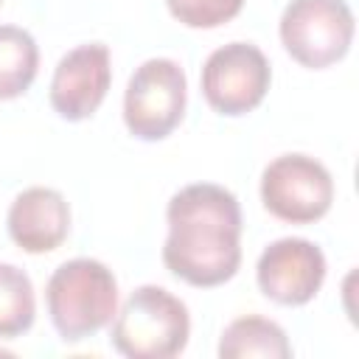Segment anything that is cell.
Segmentation results:
<instances>
[{
    "label": "cell",
    "instance_id": "6da1fadb",
    "mask_svg": "<svg viewBox=\"0 0 359 359\" xmlns=\"http://www.w3.org/2000/svg\"><path fill=\"white\" fill-rule=\"evenodd\" d=\"M165 269L199 289L227 283L241 264V208L233 191L216 182H194L177 191L165 208Z\"/></svg>",
    "mask_w": 359,
    "mask_h": 359
},
{
    "label": "cell",
    "instance_id": "7a4b0ae2",
    "mask_svg": "<svg viewBox=\"0 0 359 359\" xmlns=\"http://www.w3.org/2000/svg\"><path fill=\"white\" fill-rule=\"evenodd\" d=\"M50 323L62 342H81L112 323L118 311V280L95 258H73L53 269L45 286Z\"/></svg>",
    "mask_w": 359,
    "mask_h": 359
},
{
    "label": "cell",
    "instance_id": "3957f363",
    "mask_svg": "<svg viewBox=\"0 0 359 359\" xmlns=\"http://www.w3.org/2000/svg\"><path fill=\"white\" fill-rule=\"evenodd\" d=\"M191 337L188 306L168 289L137 286L115 311L109 342L129 359H171L185 351Z\"/></svg>",
    "mask_w": 359,
    "mask_h": 359
},
{
    "label": "cell",
    "instance_id": "277c9868",
    "mask_svg": "<svg viewBox=\"0 0 359 359\" xmlns=\"http://www.w3.org/2000/svg\"><path fill=\"white\" fill-rule=\"evenodd\" d=\"M353 28L345 0H292L278 25L286 53L309 70L337 65L353 42Z\"/></svg>",
    "mask_w": 359,
    "mask_h": 359
},
{
    "label": "cell",
    "instance_id": "5b68a950",
    "mask_svg": "<svg viewBox=\"0 0 359 359\" xmlns=\"http://www.w3.org/2000/svg\"><path fill=\"white\" fill-rule=\"evenodd\" d=\"M185 98V70L165 56L146 59L129 76L123 93V123L137 140H163L180 126Z\"/></svg>",
    "mask_w": 359,
    "mask_h": 359
},
{
    "label": "cell",
    "instance_id": "8992f818",
    "mask_svg": "<svg viewBox=\"0 0 359 359\" xmlns=\"http://www.w3.org/2000/svg\"><path fill=\"white\" fill-rule=\"evenodd\" d=\"M264 208L289 224H311L331 210V171L309 154H280L261 174Z\"/></svg>",
    "mask_w": 359,
    "mask_h": 359
},
{
    "label": "cell",
    "instance_id": "52a82bcc",
    "mask_svg": "<svg viewBox=\"0 0 359 359\" xmlns=\"http://www.w3.org/2000/svg\"><path fill=\"white\" fill-rule=\"evenodd\" d=\"M272 81V67L264 50L252 42H227L216 48L202 65L205 101L230 118L252 112Z\"/></svg>",
    "mask_w": 359,
    "mask_h": 359
},
{
    "label": "cell",
    "instance_id": "ba28073f",
    "mask_svg": "<svg viewBox=\"0 0 359 359\" xmlns=\"http://www.w3.org/2000/svg\"><path fill=\"white\" fill-rule=\"evenodd\" d=\"M255 280L264 297L272 303L306 306L325 280V255L309 238H278L261 252L255 264Z\"/></svg>",
    "mask_w": 359,
    "mask_h": 359
},
{
    "label": "cell",
    "instance_id": "9c48e42d",
    "mask_svg": "<svg viewBox=\"0 0 359 359\" xmlns=\"http://www.w3.org/2000/svg\"><path fill=\"white\" fill-rule=\"evenodd\" d=\"M112 81L109 48L104 42H87L67 50L50 79V107L65 121L90 118L107 98Z\"/></svg>",
    "mask_w": 359,
    "mask_h": 359
},
{
    "label": "cell",
    "instance_id": "30bf717a",
    "mask_svg": "<svg viewBox=\"0 0 359 359\" xmlns=\"http://www.w3.org/2000/svg\"><path fill=\"white\" fill-rule=\"evenodd\" d=\"M6 227L22 252H53L70 233V205L56 188H25L14 196Z\"/></svg>",
    "mask_w": 359,
    "mask_h": 359
},
{
    "label": "cell",
    "instance_id": "8fae6325",
    "mask_svg": "<svg viewBox=\"0 0 359 359\" xmlns=\"http://www.w3.org/2000/svg\"><path fill=\"white\" fill-rule=\"evenodd\" d=\"M219 356L222 359H250V356H264V359H289L292 345L286 339V331L266 317L247 314L233 320L219 339Z\"/></svg>",
    "mask_w": 359,
    "mask_h": 359
},
{
    "label": "cell",
    "instance_id": "7c38bea8",
    "mask_svg": "<svg viewBox=\"0 0 359 359\" xmlns=\"http://www.w3.org/2000/svg\"><path fill=\"white\" fill-rule=\"evenodd\" d=\"M39 48L20 25H0V101L20 98L36 79Z\"/></svg>",
    "mask_w": 359,
    "mask_h": 359
},
{
    "label": "cell",
    "instance_id": "4fadbf2b",
    "mask_svg": "<svg viewBox=\"0 0 359 359\" xmlns=\"http://www.w3.org/2000/svg\"><path fill=\"white\" fill-rule=\"evenodd\" d=\"M36 297L31 278L14 266L0 264V339H14L34 325Z\"/></svg>",
    "mask_w": 359,
    "mask_h": 359
},
{
    "label": "cell",
    "instance_id": "5bb4252c",
    "mask_svg": "<svg viewBox=\"0 0 359 359\" xmlns=\"http://www.w3.org/2000/svg\"><path fill=\"white\" fill-rule=\"evenodd\" d=\"M174 20H180L188 28H219L230 22L244 0H165Z\"/></svg>",
    "mask_w": 359,
    "mask_h": 359
},
{
    "label": "cell",
    "instance_id": "9a60e30c",
    "mask_svg": "<svg viewBox=\"0 0 359 359\" xmlns=\"http://www.w3.org/2000/svg\"><path fill=\"white\" fill-rule=\"evenodd\" d=\"M0 3H3V0H0Z\"/></svg>",
    "mask_w": 359,
    "mask_h": 359
}]
</instances>
